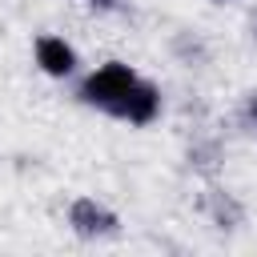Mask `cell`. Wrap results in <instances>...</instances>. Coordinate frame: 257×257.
Listing matches in <instances>:
<instances>
[{"mask_svg": "<svg viewBox=\"0 0 257 257\" xmlns=\"http://www.w3.org/2000/svg\"><path fill=\"white\" fill-rule=\"evenodd\" d=\"M249 28H253V40H257V16H253V20H249Z\"/></svg>", "mask_w": 257, "mask_h": 257, "instance_id": "6", "label": "cell"}, {"mask_svg": "<svg viewBox=\"0 0 257 257\" xmlns=\"http://www.w3.org/2000/svg\"><path fill=\"white\" fill-rule=\"evenodd\" d=\"M157 116H161V88L141 76V80L128 88V96L120 100V108H116L112 120H124V124H133V128H145V124H153Z\"/></svg>", "mask_w": 257, "mask_h": 257, "instance_id": "4", "label": "cell"}, {"mask_svg": "<svg viewBox=\"0 0 257 257\" xmlns=\"http://www.w3.org/2000/svg\"><path fill=\"white\" fill-rule=\"evenodd\" d=\"M213 4H229V0H213Z\"/></svg>", "mask_w": 257, "mask_h": 257, "instance_id": "7", "label": "cell"}, {"mask_svg": "<svg viewBox=\"0 0 257 257\" xmlns=\"http://www.w3.org/2000/svg\"><path fill=\"white\" fill-rule=\"evenodd\" d=\"M68 229L80 237V241H108L120 233V217L96 201V197H72L68 205Z\"/></svg>", "mask_w": 257, "mask_h": 257, "instance_id": "2", "label": "cell"}, {"mask_svg": "<svg viewBox=\"0 0 257 257\" xmlns=\"http://www.w3.org/2000/svg\"><path fill=\"white\" fill-rule=\"evenodd\" d=\"M32 60H36V68H40L44 76H52V80H68V76L80 72V52H76L64 36H56V32H40V36L32 40Z\"/></svg>", "mask_w": 257, "mask_h": 257, "instance_id": "3", "label": "cell"}, {"mask_svg": "<svg viewBox=\"0 0 257 257\" xmlns=\"http://www.w3.org/2000/svg\"><path fill=\"white\" fill-rule=\"evenodd\" d=\"M245 120H249V128H257V92H249V100H245Z\"/></svg>", "mask_w": 257, "mask_h": 257, "instance_id": "5", "label": "cell"}, {"mask_svg": "<svg viewBox=\"0 0 257 257\" xmlns=\"http://www.w3.org/2000/svg\"><path fill=\"white\" fill-rule=\"evenodd\" d=\"M137 80H141V72H137L133 64H124V60H104V64H96L92 72L80 76L76 100H80L84 108H96V112H104V116H116L120 100L128 96V88H133Z\"/></svg>", "mask_w": 257, "mask_h": 257, "instance_id": "1", "label": "cell"}]
</instances>
